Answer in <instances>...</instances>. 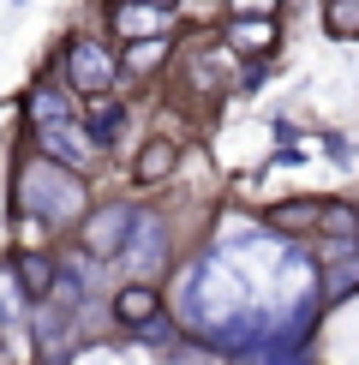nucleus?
Returning <instances> with one entry per match:
<instances>
[{
  "mask_svg": "<svg viewBox=\"0 0 359 365\" xmlns=\"http://www.w3.org/2000/svg\"><path fill=\"white\" fill-rule=\"evenodd\" d=\"M12 210L19 216H36L48 227H66L84 216V174L78 168H60L48 156H30L19 162V180H12Z\"/></svg>",
  "mask_w": 359,
  "mask_h": 365,
  "instance_id": "f257e3e1",
  "label": "nucleus"
},
{
  "mask_svg": "<svg viewBox=\"0 0 359 365\" xmlns=\"http://www.w3.org/2000/svg\"><path fill=\"white\" fill-rule=\"evenodd\" d=\"M60 78L78 90V96H108L120 84V54L102 36H72L60 48Z\"/></svg>",
  "mask_w": 359,
  "mask_h": 365,
  "instance_id": "f03ea898",
  "label": "nucleus"
},
{
  "mask_svg": "<svg viewBox=\"0 0 359 365\" xmlns=\"http://www.w3.org/2000/svg\"><path fill=\"white\" fill-rule=\"evenodd\" d=\"M114 257H120V269H126L132 282H150L162 269V257H168V222H162L156 210H132L126 246H120Z\"/></svg>",
  "mask_w": 359,
  "mask_h": 365,
  "instance_id": "7ed1b4c3",
  "label": "nucleus"
},
{
  "mask_svg": "<svg viewBox=\"0 0 359 365\" xmlns=\"http://www.w3.org/2000/svg\"><path fill=\"white\" fill-rule=\"evenodd\" d=\"M30 138H36V156L60 162V168H90L96 162V144H90L84 120H60V126H30Z\"/></svg>",
  "mask_w": 359,
  "mask_h": 365,
  "instance_id": "20e7f679",
  "label": "nucleus"
},
{
  "mask_svg": "<svg viewBox=\"0 0 359 365\" xmlns=\"http://www.w3.org/2000/svg\"><path fill=\"white\" fill-rule=\"evenodd\" d=\"M108 36L138 42V36H174L168 6H144V0H108Z\"/></svg>",
  "mask_w": 359,
  "mask_h": 365,
  "instance_id": "39448f33",
  "label": "nucleus"
},
{
  "mask_svg": "<svg viewBox=\"0 0 359 365\" xmlns=\"http://www.w3.org/2000/svg\"><path fill=\"white\" fill-rule=\"evenodd\" d=\"M24 120H30V126H60V120H78V90L60 78V72L36 78V84H30V96H24Z\"/></svg>",
  "mask_w": 359,
  "mask_h": 365,
  "instance_id": "423d86ee",
  "label": "nucleus"
},
{
  "mask_svg": "<svg viewBox=\"0 0 359 365\" xmlns=\"http://www.w3.org/2000/svg\"><path fill=\"white\" fill-rule=\"evenodd\" d=\"M126 227H132V210L126 204H96L78 222V240H84L90 257H114L120 246H126Z\"/></svg>",
  "mask_w": 359,
  "mask_h": 365,
  "instance_id": "0eeeda50",
  "label": "nucleus"
},
{
  "mask_svg": "<svg viewBox=\"0 0 359 365\" xmlns=\"http://www.w3.org/2000/svg\"><path fill=\"white\" fill-rule=\"evenodd\" d=\"M186 78L198 84V90H228V84L239 78L234 48H228V42H198V48L186 54Z\"/></svg>",
  "mask_w": 359,
  "mask_h": 365,
  "instance_id": "6e6552de",
  "label": "nucleus"
},
{
  "mask_svg": "<svg viewBox=\"0 0 359 365\" xmlns=\"http://www.w3.org/2000/svg\"><path fill=\"white\" fill-rule=\"evenodd\" d=\"M126 102H120L114 96V90H108V96H84V132H90V144H96V150H114L120 138H126Z\"/></svg>",
  "mask_w": 359,
  "mask_h": 365,
  "instance_id": "1a4fd4ad",
  "label": "nucleus"
},
{
  "mask_svg": "<svg viewBox=\"0 0 359 365\" xmlns=\"http://www.w3.org/2000/svg\"><path fill=\"white\" fill-rule=\"evenodd\" d=\"M222 42H228V48H234L239 60H264V54H276L281 24H276V19H228Z\"/></svg>",
  "mask_w": 359,
  "mask_h": 365,
  "instance_id": "9d476101",
  "label": "nucleus"
},
{
  "mask_svg": "<svg viewBox=\"0 0 359 365\" xmlns=\"http://www.w3.org/2000/svg\"><path fill=\"white\" fill-rule=\"evenodd\" d=\"M174 168H180V138H174V132L144 138V150L132 156V180H138V186H162Z\"/></svg>",
  "mask_w": 359,
  "mask_h": 365,
  "instance_id": "9b49d317",
  "label": "nucleus"
},
{
  "mask_svg": "<svg viewBox=\"0 0 359 365\" xmlns=\"http://www.w3.org/2000/svg\"><path fill=\"white\" fill-rule=\"evenodd\" d=\"M174 60V36H138L120 48V72L126 78H150V72H162Z\"/></svg>",
  "mask_w": 359,
  "mask_h": 365,
  "instance_id": "f8f14e48",
  "label": "nucleus"
},
{
  "mask_svg": "<svg viewBox=\"0 0 359 365\" xmlns=\"http://www.w3.org/2000/svg\"><path fill=\"white\" fill-rule=\"evenodd\" d=\"M150 317H162V294L150 282H126L114 294V324H126V329H138V324H150Z\"/></svg>",
  "mask_w": 359,
  "mask_h": 365,
  "instance_id": "ddd939ff",
  "label": "nucleus"
},
{
  "mask_svg": "<svg viewBox=\"0 0 359 365\" xmlns=\"http://www.w3.org/2000/svg\"><path fill=\"white\" fill-rule=\"evenodd\" d=\"M12 276H19V287H24L30 299H48V294H54L60 264H54L48 252H19V257H12Z\"/></svg>",
  "mask_w": 359,
  "mask_h": 365,
  "instance_id": "4468645a",
  "label": "nucleus"
},
{
  "mask_svg": "<svg viewBox=\"0 0 359 365\" xmlns=\"http://www.w3.org/2000/svg\"><path fill=\"white\" fill-rule=\"evenodd\" d=\"M353 294H359V246L329 264V276L318 282V306L329 312V306H341V299H353Z\"/></svg>",
  "mask_w": 359,
  "mask_h": 365,
  "instance_id": "2eb2a0df",
  "label": "nucleus"
},
{
  "mask_svg": "<svg viewBox=\"0 0 359 365\" xmlns=\"http://www.w3.org/2000/svg\"><path fill=\"white\" fill-rule=\"evenodd\" d=\"M276 234H306V227H318V197H288V204H276L264 216Z\"/></svg>",
  "mask_w": 359,
  "mask_h": 365,
  "instance_id": "dca6fc26",
  "label": "nucleus"
},
{
  "mask_svg": "<svg viewBox=\"0 0 359 365\" xmlns=\"http://www.w3.org/2000/svg\"><path fill=\"white\" fill-rule=\"evenodd\" d=\"M318 227L323 234H359V210L348 204V197H323L318 204Z\"/></svg>",
  "mask_w": 359,
  "mask_h": 365,
  "instance_id": "f3484780",
  "label": "nucleus"
},
{
  "mask_svg": "<svg viewBox=\"0 0 359 365\" xmlns=\"http://www.w3.org/2000/svg\"><path fill=\"white\" fill-rule=\"evenodd\" d=\"M323 30L329 36H359V0H323Z\"/></svg>",
  "mask_w": 359,
  "mask_h": 365,
  "instance_id": "a211bd4d",
  "label": "nucleus"
},
{
  "mask_svg": "<svg viewBox=\"0 0 359 365\" xmlns=\"http://www.w3.org/2000/svg\"><path fill=\"white\" fill-rule=\"evenodd\" d=\"M228 19H281V0H228Z\"/></svg>",
  "mask_w": 359,
  "mask_h": 365,
  "instance_id": "6ab92c4d",
  "label": "nucleus"
},
{
  "mask_svg": "<svg viewBox=\"0 0 359 365\" xmlns=\"http://www.w3.org/2000/svg\"><path fill=\"white\" fill-rule=\"evenodd\" d=\"M144 6H168V12H180V6H186V0H144Z\"/></svg>",
  "mask_w": 359,
  "mask_h": 365,
  "instance_id": "aec40b11",
  "label": "nucleus"
}]
</instances>
